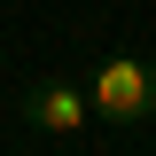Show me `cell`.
I'll use <instances>...</instances> for the list:
<instances>
[{
  "label": "cell",
  "mask_w": 156,
  "mask_h": 156,
  "mask_svg": "<svg viewBox=\"0 0 156 156\" xmlns=\"http://www.w3.org/2000/svg\"><path fill=\"white\" fill-rule=\"evenodd\" d=\"M86 94H94V117H101V125L140 133V125L156 117V70H148L140 55H109V62L94 70V86H86Z\"/></svg>",
  "instance_id": "cell-1"
},
{
  "label": "cell",
  "mask_w": 156,
  "mask_h": 156,
  "mask_svg": "<svg viewBox=\"0 0 156 156\" xmlns=\"http://www.w3.org/2000/svg\"><path fill=\"white\" fill-rule=\"evenodd\" d=\"M23 109H31V125L39 133H78V125H86V109H94V94H78V86H31V101H23Z\"/></svg>",
  "instance_id": "cell-2"
}]
</instances>
